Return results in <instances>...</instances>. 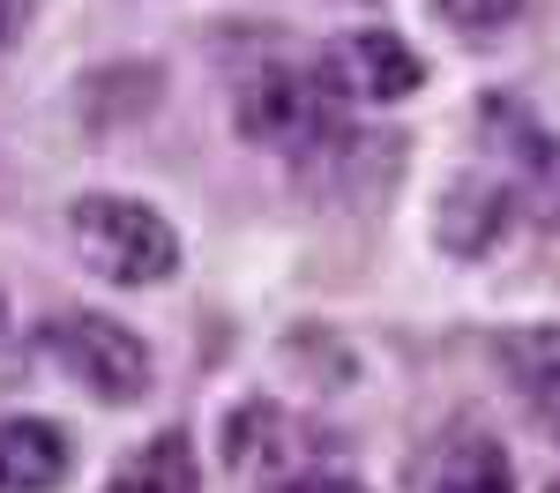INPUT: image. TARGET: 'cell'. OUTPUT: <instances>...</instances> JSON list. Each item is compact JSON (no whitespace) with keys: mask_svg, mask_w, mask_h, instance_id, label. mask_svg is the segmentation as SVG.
<instances>
[{"mask_svg":"<svg viewBox=\"0 0 560 493\" xmlns=\"http://www.w3.org/2000/svg\"><path fill=\"white\" fill-rule=\"evenodd\" d=\"M45 359L68 374V382H83L97 403H142L150 397V344L135 337L128 321H113V314H90V307H68L52 314L38 329Z\"/></svg>","mask_w":560,"mask_h":493,"instance_id":"3","label":"cell"},{"mask_svg":"<svg viewBox=\"0 0 560 493\" xmlns=\"http://www.w3.org/2000/svg\"><path fill=\"white\" fill-rule=\"evenodd\" d=\"M345 97L351 90L337 83V68H306V60H277V68H261L240 83V105H232V120L247 142L261 150H292V157H314L337 120H345Z\"/></svg>","mask_w":560,"mask_h":493,"instance_id":"1","label":"cell"},{"mask_svg":"<svg viewBox=\"0 0 560 493\" xmlns=\"http://www.w3.org/2000/svg\"><path fill=\"white\" fill-rule=\"evenodd\" d=\"M31 8H38V0H0V45H15V38H23Z\"/></svg>","mask_w":560,"mask_h":493,"instance_id":"12","label":"cell"},{"mask_svg":"<svg viewBox=\"0 0 560 493\" xmlns=\"http://www.w3.org/2000/svg\"><path fill=\"white\" fill-rule=\"evenodd\" d=\"M75 471V442L52 419H0V493H52Z\"/></svg>","mask_w":560,"mask_h":493,"instance_id":"6","label":"cell"},{"mask_svg":"<svg viewBox=\"0 0 560 493\" xmlns=\"http://www.w3.org/2000/svg\"><path fill=\"white\" fill-rule=\"evenodd\" d=\"M0 329H8V300H0Z\"/></svg>","mask_w":560,"mask_h":493,"instance_id":"13","label":"cell"},{"mask_svg":"<svg viewBox=\"0 0 560 493\" xmlns=\"http://www.w3.org/2000/svg\"><path fill=\"white\" fill-rule=\"evenodd\" d=\"M509 218H516V195H509L501 179H456L448 202H441V247L486 255V247L509 232Z\"/></svg>","mask_w":560,"mask_h":493,"instance_id":"8","label":"cell"},{"mask_svg":"<svg viewBox=\"0 0 560 493\" xmlns=\"http://www.w3.org/2000/svg\"><path fill=\"white\" fill-rule=\"evenodd\" d=\"M427 493H516V463L509 448L478 426H448L433 442V463H427Z\"/></svg>","mask_w":560,"mask_h":493,"instance_id":"7","label":"cell"},{"mask_svg":"<svg viewBox=\"0 0 560 493\" xmlns=\"http://www.w3.org/2000/svg\"><path fill=\"white\" fill-rule=\"evenodd\" d=\"M433 15L456 31H501L509 15H523V0H433Z\"/></svg>","mask_w":560,"mask_h":493,"instance_id":"10","label":"cell"},{"mask_svg":"<svg viewBox=\"0 0 560 493\" xmlns=\"http://www.w3.org/2000/svg\"><path fill=\"white\" fill-rule=\"evenodd\" d=\"M546 493H560V486H546Z\"/></svg>","mask_w":560,"mask_h":493,"instance_id":"14","label":"cell"},{"mask_svg":"<svg viewBox=\"0 0 560 493\" xmlns=\"http://www.w3.org/2000/svg\"><path fill=\"white\" fill-rule=\"evenodd\" d=\"M113 493H202V471H195V448L179 426L150 434V442L128 456V471L113 479Z\"/></svg>","mask_w":560,"mask_h":493,"instance_id":"9","label":"cell"},{"mask_svg":"<svg viewBox=\"0 0 560 493\" xmlns=\"http://www.w3.org/2000/svg\"><path fill=\"white\" fill-rule=\"evenodd\" d=\"M261 493H366L359 479H322V471H292V479H277V486Z\"/></svg>","mask_w":560,"mask_h":493,"instance_id":"11","label":"cell"},{"mask_svg":"<svg viewBox=\"0 0 560 493\" xmlns=\"http://www.w3.org/2000/svg\"><path fill=\"white\" fill-rule=\"evenodd\" d=\"M105 493H113V486H105Z\"/></svg>","mask_w":560,"mask_h":493,"instance_id":"15","label":"cell"},{"mask_svg":"<svg viewBox=\"0 0 560 493\" xmlns=\"http://www.w3.org/2000/svg\"><path fill=\"white\" fill-rule=\"evenodd\" d=\"M68 239H75V255H83L90 277H105V284H165L179 269V232L142 195H83L75 210H68Z\"/></svg>","mask_w":560,"mask_h":493,"instance_id":"2","label":"cell"},{"mask_svg":"<svg viewBox=\"0 0 560 493\" xmlns=\"http://www.w3.org/2000/svg\"><path fill=\"white\" fill-rule=\"evenodd\" d=\"M329 68H337V83H345L351 97H366V105H396V97H411V90L427 83V60L396 38V31H351V38H337Z\"/></svg>","mask_w":560,"mask_h":493,"instance_id":"4","label":"cell"},{"mask_svg":"<svg viewBox=\"0 0 560 493\" xmlns=\"http://www.w3.org/2000/svg\"><path fill=\"white\" fill-rule=\"evenodd\" d=\"M306 434L292 411H277V403H240L232 419H224V456H232V471H300L306 463Z\"/></svg>","mask_w":560,"mask_h":493,"instance_id":"5","label":"cell"}]
</instances>
